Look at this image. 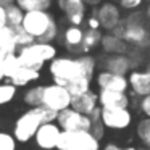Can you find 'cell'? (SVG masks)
Instances as JSON below:
<instances>
[{"mask_svg":"<svg viewBox=\"0 0 150 150\" xmlns=\"http://www.w3.org/2000/svg\"><path fill=\"white\" fill-rule=\"evenodd\" d=\"M18 52V44L15 39V31L11 28H0V57L5 58Z\"/></svg>","mask_w":150,"mask_h":150,"instance_id":"cell-21","label":"cell"},{"mask_svg":"<svg viewBox=\"0 0 150 150\" xmlns=\"http://www.w3.org/2000/svg\"><path fill=\"white\" fill-rule=\"evenodd\" d=\"M57 150H98V139L91 131H62Z\"/></svg>","mask_w":150,"mask_h":150,"instance_id":"cell-6","label":"cell"},{"mask_svg":"<svg viewBox=\"0 0 150 150\" xmlns=\"http://www.w3.org/2000/svg\"><path fill=\"white\" fill-rule=\"evenodd\" d=\"M103 150H137V149H134V147H124L123 149V147H118L115 144H107Z\"/></svg>","mask_w":150,"mask_h":150,"instance_id":"cell-35","label":"cell"},{"mask_svg":"<svg viewBox=\"0 0 150 150\" xmlns=\"http://www.w3.org/2000/svg\"><path fill=\"white\" fill-rule=\"evenodd\" d=\"M5 79V71H4V58L0 57V82Z\"/></svg>","mask_w":150,"mask_h":150,"instance_id":"cell-37","label":"cell"},{"mask_svg":"<svg viewBox=\"0 0 150 150\" xmlns=\"http://www.w3.org/2000/svg\"><path fill=\"white\" fill-rule=\"evenodd\" d=\"M55 111L49 110L45 107H33L31 110L24 111L15 123L13 136L18 142H28L36 136L37 129L42 126L44 123H52L57 121Z\"/></svg>","mask_w":150,"mask_h":150,"instance_id":"cell-4","label":"cell"},{"mask_svg":"<svg viewBox=\"0 0 150 150\" xmlns=\"http://www.w3.org/2000/svg\"><path fill=\"white\" fill-rule=\"evenodd\" d=\"M84 2H86V5H87V7L97 8L98 5H100V4H103L105 0H84Z\"/></svg>","mask_w":150,"mask_h":150,"instance_id":"cell-36","label":"cell"},{"mask_svg":"<svg viewBox=\"0 0 150 150\" xmlns=\"http://www.w3.org/2000/svg\"><path fill=\"white\" fill-rule=\"evenodd\" d=\"M42 91L44 86H34V87H29L24 94V102L33 107H42Z\"/></svg>","mask_w":150,"mask_h":150,"instance_id":"cell-25","label":"cell"},{"mask_svg":"<svg viewBox=\"0 0 150 150\" xmlns=\"http://www.w3.org/2000/svg\"><path fill=\"white\" fill-rule=\"evenodd\" d=\"M57 47L53 44L49 42H34L31 45L26 47H21L18 49L16 55L18 60L23 66H28V68H33V69H40L44 68L45 63H50L53 58H57Z\"/></svg>","mask_w":150,"mask_h":150,"instance_id":"cell-5","label":"cell"},{"mask_svg":"<svg viewBox=\"0 0 150 150\" xmlns=\"http://www.w3.org/2000/svg\"><path fill=\"white\" fill-rule=\"evenodd\" d=\"M97 86L103 91H115V92H126L129 87V81L123 74H115L110 71H100L95 76Z\"/></svg>","mask_w":150,"mask_h":150,"instance_id":"cell-13","label":"cell"},{"mask_svg":"<svg viewBox=\"0 0 150 150\" xmlns=\"http://www.w3.org/2000/svg\"><path fill=\"white\" fill-rule=\"evenodd\" d=\"M102 31H95V29H86L84 31V39H82L81 49H79V53L81 55H87V53L94 52L95 49H98L102 44Z\"/></svg>","mask_w":150,"mask_h":150,"instance_id":"cell-22","label":"cell"},{"mask_svg":"<svg viewBox=\"0 0 150 150\" xmlns=\"http://www.w3.org/2000/svg\"><path fill=\"white\" fill-rule=\"evenodd\" d=\"M21 28L24 31H28L34 37L36 42L53 44V40L58 39L60 34V28L55 16L50 11H44V10L26 11Z\"/></svg>","mask_w":150,"mask_h":150,"instance_id":"cell-3","label":"cell"},{"mask_svg":"<svg viewBox=\"0 0 150 150\" xmlns=\"http://www.w3.org/2000/svg\"><path fill=\"white\" fill-rule=\"evenodd\" d=\"M57 7L65 13L68 24L71 26H82L86 23L87 5L84 0H57Z\"/></svg>","mask_w":150,"mask_h":150,"instance_id":"cell-10","label":"cell"},{"mask_svg":"<svg viewBox=\"0 0 150 150\" xmlns=\"http://www.w3.org/2000/svg\"><path fill=\"white\" fill-rule=\"evenodd\" d=\"M97 69V60L87 53V55L79 57H57L50 62L49 71L53 78L55 84H60L63 87H69L76 81L81 79H89L95 76Z\"/></svg>","mask_w":150,"mask_h":150,"instance_id":"cell-1","label":"cell"},{"mask_svg":"<svg viewBox=\"0 0 150 150\" xmlns=\"http://www.w3.org/2000/svg\"><path fill=\"white\" fill-rule=\"evenodd\" d=\"M118 5H120L121 10L137 11L144 5V0H118Z\"/></svg>","mask_w":150,"mask_h":150,"instance_id":"cell-31","label":"cell"},{"mask_svg":"<svg viewBox=\"0 0 150 150\" xmlns=\"http://www.w3.org/2000/svg\"><path fill=\"white\" fill-rule=\"evenodd\" d=\"M144 2H149V4H150V0H144Z\"/></svg>","mask_w":150,"mask_h":150,"instance_id":"cell-40","label":"cell"},{"mask_svg":"<svg viewBox=\"0 0 150 150\" xmlns=\"http://www.w3.org/2000/svg\"><path fill=\"white\" fill-rule=\"evenodd\" d=\"M71 108L78 110L79 113H84V115H87V116H91V115L98 108V94L89 91V92H86V94L76 95V97H73Z\"/></svg>","mask_w":150,"mask_h":150,"instance_id":"cell-17","label":"cell"},{"mask_svg":"<svg viewBox=\"0 0 150 150\" xmlns=\"http://www.w3.org/2000/svg\"><path fill=\"white\" fill-rule=\"evenodd\" d=\"M20 60H18V55L16 53H13V55H8L4 58V71H5V79H8L11 74H13L15 71L18 69V66H20Z\"/></svg>","mask_w":150,"mask_h":150,"instance_id":"cell-28","label":"cell"},{"mask_svg":"<svg viewBox=\"0 0 150 150\" xmlns=\"http://www.w3.org/2000/svg\"><path fill=\"white\" fill-rule=\"evenodd\" d=\"M84 28L82 26H71L69 24L65 31H63V45L69 50V52H79L81 49L82 39H84Z\"/></svg>","mask_w":150,"mask_h":150,"instance_id":"cell-19","label":"cell"},{"mask_svg":"<svg viewBox=\"0 0 150 150\" xmlns=\"http://www.w3.org/2000/svg\"><path fill=\"white\" fill-rule=\"evenodd\" d=\"M113 33L124 39L127 45H134L139 49L150 47V28L147 24L145 15L140 13L139 10L129 11Z\"/></svg>","mask_w":150,"mask_h":150,"instance_id":"cell-2","label":"cell"},{"mask_svg":"<svg viewBox=\"0 0 150 150\" xmlns=\"http://www.w3.org/2000/svg\"><path fill=\"white\" fill-rule=\"evenodd\" d=\"M15 2H16V0H0V5H2V7H10V5H13Z\"/></svg>","mask_w":150,"mask_h":150,"instance_id":"cell-39","label":"cell"},{"mask_svg":"<svg viewBox=\"0 0 150 150\" xmlns=\"http://www.w3.org/2000/svg\"><path fill=\"white\" fill-rule=\"evenodd\" d=\"M0 150H16V139L8 132H0Z\"/></svg>","mask_w":150,"mask_h":150,"instance_id":"cell-30","label":"cell"},{"mask_svg":"<svg viewBox=\"0 0 150 150\" xmlns=\"http://www.w3.org/2000/svg\"><path fill=\"white\" fill-rule=\"evenodd\" d=\"M8 23H7V8L0 5V28H7Z\"/></svg>","mask_w":150,"mask_h":150,"instance_id":"cell-34","label":"cell"},{"mask_svg":"<svg viewBox=\"0 0 150 150\" xmlns=\"http://www.w3.org/2000/svg\"><path fill=\"white\" fill-rule=\"evenodd\" d=\"M94 13L97 15L98 21H100L102 29H105L107 33H113L124 18L120 5L111 2V0H105L103 4H100L97 8H94Z\"/></svg>","mask_w":150,"mask_h":150,"instance_id":"cell-9","label":"cell"},{"mask_svg":"<svg viewBox=\"0 0 150 150\" xmlns=\"http://www.w3.org/2000/svg\"><path fill=\"white\" fill-rule=\"evenodd\" d=\"M100 118L105 127L126 129L132 123V115L127 108H102Z\"/></svg>","mask_w":150,"mask_h":150,"instance_id":"cell-11","label":"cell"},{"mask_svg":"<svg viewBox=\"0 0 150 150\" xmlns=\"http://www.w3.org/2000/svg\"><path fill=\"white\" fill-rule=\"evenodd\" d=\"M140 110H142V113L147 118H150V95L142 97V100H140Z\"/></svg>","mask_w":150,"mask_h":150,"instance_id":"cell-33","label":"cell"},{"mask_svg":"<svg viewBox=\"0 0 150 150\" xmlns=\"http://www.w3.org/2000/svg\"><path fill=\"white\" fill-rule=\"evenodd\" d=\"M73 95L69 94V91L66 87L60 84H49L44 86L42 91V107L49 108V110L60 113V111L66 110L71 107Z\"/></svg>","mask_w":150,"mask_h":150,"instance_id":"cell-7","label":"cell"},{"mask_svg":"<svg viewBox=\"0 0 150 150\" xmlns=\"http://www.w3.org/2000/svg\"><path fill=\"white\" fill-rule=\"evenodd\" d=\"M103 69L115 74L126 76L129 71H132V60L127 57V53L126 55H108L103 60Z\"/></svg>","mask_w":150,"mask_h":150,"instance_id":"cell-15","label":"cell"},{"mask_svg":"<svg viewBox=\"0 0 150 150\" xmlns=\"http://www.w3.org/2000/svg\"><path fill=\"white\" fill-rule=\"evenodd\" d=\"M16 97V86L11 82H0V105L10 103Z\"/></svg>","mask_w":150,"mask_h":150,"instance_id":"cell-26","label":"cell"},{"mask_svg":"<svg viewBox=\"0 0 150 150\" xmlns=\"http://www.w3.org/2000/svg\"><path fill=\"white\" fill-rule=\"evenodd\" d=\"M144 15H145V20H147V24H149V28H150V4L147 5V8H145V11H144Z\"/></svg>","mask_w":150,"mask_h":150,"instance_id":"cell-38","label":"cell"},{"mask_svg":"<svg viewBox=\"0 0 150 150\" xmlns=\"http://www.w3.org/2000/svg\"><path fill=\"white\" fill-rule=\"evenodd\" d=\"M24 13H26V11H23L16 4L7 7V23H8V28H11V29L21 28L23 20H24Z\"/></svg>","mask_w":150,"mask_h":150,"instance_id":"cell-24","label":"cell"},{"mask_svg":"<svg viewBox=\"0 0 150 150\" xmlns=\"http://www.w3.org/2000/svg\"><path fill=\"white\" fill-rule=\"evenodd\" d=\"M132 94L139 97L150 95V66L147 69H132L127 76Z\"/></svg>","mask_w":150,"mask_h":150,"instance_id":"cell-14","label":"cell"},{"mask_svg":"<svg viewBox=\"0 0 150 150\" xmlns=\"http://www.w3.org/2000/svg\"><path fill=\"white\" fill-rule=\"evenodd\" d=\"M57 124L62 131H92V120L74 108H66L57 115Z\"/></svg>","mask_w":150,"mask_h":150,"instance_id":"cell-8","label":"cell"},{"mask_svg":"<svg viewBox=\"0 0 150 150\" xmlns=\"http://www.w3.org/2000/svg\"><path fill=\"white\" fill-rule=\"evenodd\" d=\"M15 31V39H16V44H18V49H21V47H26V45H31V44H34L36 40H34V37L31 36L28 31H24L23 28H16Z\"/></svg>","mask_w":150,"mask_h":150,"instance_id":"cell-29","label":"cell"},{"mask_svg":"<svg viewBox=\"0 0 150 150\" xmlns=\"http://www.w3.org/2000/svg\"><path fill=\"white\" fill-rule=\"evenodd\" d=\"M39 78H40V71L20 65L16 71L8 78V82H11V84L16 86V87H21V86H28V84H31V82L37 81Z\"/></svg>","mask_w":150,"mask_h":150,"instance_id":"cell-20","label":"cell"},{"mask_svg":"<svg viewBox=\"0 0 150 150\" xmlns=\"http://www.w3.org/2000/svg\"><path fill=\"white\" fill-rule=\"evenodd\" d=\"M137 136L140 142L150 150V118H145L137 124Z\"/></svg>","mask_w":150,"mask_h":150,"instance_id":"cell-27","label":"cell"},{"mask_svg":"<svg viewBox=\"0 0 150 150\" xmlns=\"http://www.w3.org/2000/svg\"><path fill=\"white\" fill-rule=\"evenodd\" d=\"M100 47L107 55H126L127 53V44L115 33H105Z\"/></svg>","mask_w":150,"mask_h":150,"instance_id":"cell-18","label":"cell"},{"mask_svg":"<svg viewBox=\"0 0 150 150\" xmlns=\"http://www.w3.org/2000/svg\"><path fill=\"white\" fill-rule=\"evenodd\" d=\"M86 29H95V31L102 29V24H100V21H98L97 15L94 11L91 15H87V18H86Z\"/></svg>","mask_w":150,"mask_h":150,"instance_id":"cell-32","label":"cell"},{"mask_svg":"<svg viewBox=\"0 0 150 150\" xmlns=\"http://www.w3.org/2000/svg\"><path fill=\"white\" fill-rule=\"evenodd\" d=\"M98 103L102 108H127L129 97L126 92H115V91H103L98 92Z\"/></svg>","mask_w":150,"mask_h":150,"instance_id":"cell-16","label":"cell"},{"mask_svg":"<svg viewBox=\"0 0 150 150\" xmlns=\"http://www.w3.org/2000/svg\"><path fill=\"white\" fill-rule=\"evenodd\" d=\"M60 134H62V127L57 123H44L42 126L37 129L34 140H36L37 147L42 150H53L57 149Z\"/></svg>","mask_w":150,"mask_h":150,"instance_id":"cell-12","label":"cell"},{"mask_svg":"<svg viewBox=\"0 0 150 150\" xmlns=\"http://www.w3.org/2000/svg\"><path fill=\"white\" fill-rule=\"evenodd\" d=\"M15 4L23 11H39V10L49 11L53 0H16Z\"/></svg>","mask_w":150,"mask_h":150,"instance_id":"cell-23","label":"cell"}]
</instances>
